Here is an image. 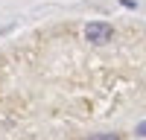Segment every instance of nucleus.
I'll return each mask as SVG.
<instances>
[{
    "label": "nucleus",
    "mask_w": 146,
    "mask_h": 140,
    "mask_svg": "<svg viewBox=\"0 0 146 140\" xmlns=\"http://www.w3.org/2000/svg\"><path fill=\"white\" fill-rule=\"evenodd\" d=\"M91 140H117V134H94Z\"/></svg>",
    "instance_id": "obj_2"
},
{
    "label": "nucleus",
    "mask_w": 146,
    "mask_h": 140,
    "mask_svg": "<svg viewBox=\"0 0 146 140\" xmlns=\"http://www.w3.org/2000/svg\"><path fill=\"white\" fill-rule=\"evenodd\" d=\"M85 38H88L91 44H108L114 38V29H111V23H88Z\"/></svg>",
    "instance_id": "obj_1"
},
{
    "label": "nucleus",
    "mask_w": 146,
    "mask_h": 140,
    "mask_svg": "<svg viewBox=\"0 0 146 140\" xmlns=\"http://www.w3.org/2000/svg\"><path fill=\"white\" fill-rule=\"evenodd\" d=\"M137 134H140V137H146V123H137Z\"/></svg>",
    "instance_id": "obj_3"
}]
</instances>
